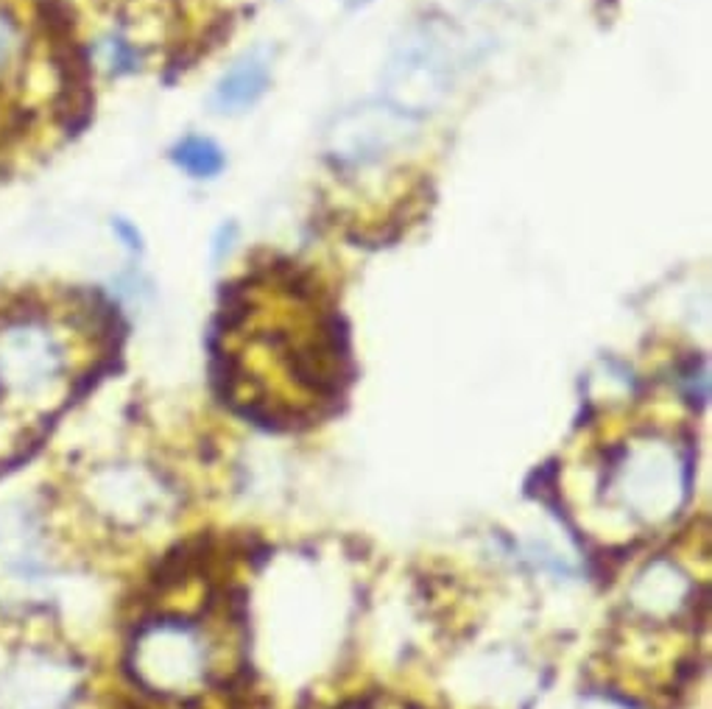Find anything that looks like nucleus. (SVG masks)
I'll return each mask as SVG.
<instances>
[{"mask_svg":"<svg viewBox=\"0 0 712 709\" xmlns=\"http://www.w3.org/2000/svg\"><path fill=\"white\" fill-rule=\"evenodd\" d=\"M450 82H453L450 39L433 26L412 28L385 71L389 103L414 115L417 110L433 107L447 92Z\"/></svg>","mask_w":712,"mask_h":709,"instance_id":"4","label":"nucleus"},{"mask_svg":"<svg viewBox=\"0 0 712 709\" xmlns=\"http://www.w3.org/2000/svg\"><path fill=\"white\" fill-rule=\"evenodd\" d=\"M241 625L219 609H162L148 614L128 643L132 684L162 707H191L219 691H232L241 673Z\"/></svg>","mask_w":712,"mask_h":709,"instance_id":"3","label":"nucleus"},{"mask_svg":"<svg viewBox=\"0 0 712 709\" xmlns=\"http://www.w3.org/2000/svg\"><path fill=\"white\" fill-rule=\"evenodd\" d=\"M82 363L71 316L37 302L0 310V461L64 406Z\"/></svg>","mask_w":712,"mask_h":709,"instance_id":"2","label":"nucleus"},{"mask_svg":"<svg viewBox=\"0 0 712 709\" xmlns=\"http://www.w3.org/2000/svg\"><path fill=\"white\" fill-rule=\"evenodd\" d=\"M690 458L676 436L637 431L629 441L606 445L585 467V495L570 514L606 545H635L676 514L687 497Z\"/></svg>","mask_w":712,"mask_h":709,"instance_id":"1","label":"nucleus"},{"mask_svg":"<svg viewBox=\"0 0 712 709\" xmlns=\"http://www.w3.org/2000/svg\"><path fill=\"white\" fill-rule=\"evenodd\" d=\"M226 233V252H230V240H232V235H235V226H221V235ZM221 252H224V238H219L216 240V258H221Z\"/></svg>","mask_w":712,"mask_h":709,"instance_id":"13","label":"nucleus"},{"mask_svg":"<svg viewBox=\"0 0 712 709\" xmlns=\"http://www.w3.org/2000/svg\"><path fill=\"white\" fill-rule=\"evenodd\" d=\"M269 57L266 51H249L237 59L235 65L219 78V85L210 96L212 112L219 115H237V112H246L249 107H255L263 92L269 90Z\"/></svg>","mask_w":712,"mask_h":709,"instance_id":"8","label":"nucleus"},{"mask_svg":"<svg viewBox=\"0 0 712 709\" xmlns=\"http://www.w3.org/2000/svg\"><path fill=\"white\" fill-rule=\"evenodd\" d=\"M76 693L73 668L39 645H17L0 662V709H67Z\"/></svg>","mask_w":712,"mask_h":709,"instance_id":"6","label":"nucleus"},{"mask_svg":"<svg viewBox=\"0 0 712 709\" xmlns=\"http://www.w3.org/2000/svg\"><path fill=\"white\" fill-rule=\"evenodd\" d=\"M101 62L110 73H132L140 65V51H137L126 37L121 34H107L101 39Z\"/></svg>","mask_w":712,"mask_h":709,"instance_id":"11","label":"nucleus"},{"mask_svg":"<svg viewBox=\"0 0 712 709\" xmlns=\"http://www.w3.org/2000/svg\"><path fill=\"white\" fill-rule=\"evenodd\" d=\"M414 115L394 103H366L341 115L328 135V151L341 165H369L403 149L414 137Z\"/></svg>","mask_w":712,"mask_h":709,"instance_id":"7","label":"nucleus"},{"mask_svg":"<svg viewBox=\"0 0 712 709\" xmlns=\"http://www.w3.org/2000/svg\"><path fill=\"white\" fill-rule=\"evenodd\" d=\"M112 233H115V238L126 246L128 252H140L143 249V235L132 221L112 219Z\"/></svg>","mask_w":712,"mask_h":709,"instance_id":"12","label":"nucleus"},{"mask_svg":"<svg viewBox=\"0 0 712 709\" xmlns=\"http://www.w3.org/2000/svg\"><path fill=\"white\" fill-rule=\"evenodd\" d=\"M28 28L12 7L0 3V98L12 87L26 82L28 67Z\"/></svg>","mask_w":712,"mask_h":709,"instance_id":"9","label":"nucleus"},{"mask_svg":"<svg viewBox=\"0 0 712 709\" xmlns=\"http://www.w3.org/2000/svg\"><path fill=\"white\" fill-rule=\"evenodd\" d=\"M347 7H364V3H369V0H344Z\"/></svg>","mask_w":712,"mask_h":709,"instance_id":"14","label":"nucleus"},{"mask_svg":"<svg viewBox=\"0 0 712 709\" xmlns=\"http://www.w3.org/2000/svg\"><path fill=\"white\" fill-rule=\"evenodd\" d=\"M90 500L98 514L118 528L137 531L155 523L165 511L168 489L160 472L143 467L132 458H118L101 464L90 477Z\"/></svg>","mask_w":712,"mask_h":709,"instance_id":"5","label":"nucleus"},{"mask_svg":"<svg viewBox=\"0 0 712 709\" xmlns=\"http://www.w3.org/2000/svg\"><path fill=\"white\" fill-rule=\"evenodd\" d=\"M171 160L191 179H216L224 171V151L219 142L201 135H187L171 149Z\"/></svg>","mask_w":712,"mask_h":709,"instance_id":"10","label":"nucleus"}]
</instances>
